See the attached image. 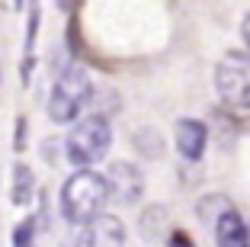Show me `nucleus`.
Segmentation results:
<instances>
[{
  "label": "nucleus",
  "instance_id": "obj_1",
  "mask_svg": "<svg viewBox=\"0 0 250 247\" xmlns=\"http://www.w3.org/2000/svg\"><path fill=\"white\" fill-rule=\"evenodd\" d=\"M109 202L106 177L96 170H74L61 186V215L71 225H90L103 215V205Z\"/></svg>",
  "mask_w": 250,
  "mask_h": 247
},
{
  "label": "nucleus",
  "instance_id": "obj_2",
  "mask_svg": "<svg viewBox=\"0 0 250 247\" xmlns=\"http://www.w3.org/2000/svg\"><path fill=\"white\" fill-rule=\"evenodd\" d=\"M93 96V84L90 74L81 65H67L61 67V74L55 77L52 93H48V119L55 125H67V122H81L83 106Z\"/></svg>",
  "mask_w": 250,
  "mask_h": 247
},
{
  "label": "nucleus",
  "instance_id": "obj_3",
  "mask_svg": "<svg viewBox=\"0 0 250 247\" xmlns=\"http://www.w3.org/2000/svg\"><path fill=\"white\" fill-rule=\"evenodd\" d=\"M112 145V125L106 116H83L81 122L71 129L64 148H67V160L77 170H93L96 160H103L106 151Z\"/></svg>",
  "mask_w": 250,
  "mask_h": 247
},
{
  "label": "nucleus",
  "instance_id": "obj_4",
  "mask_svg": "<svg viewBox=\"0 0 250 247\" xmlns=\"http://www.w3.org/2000/svg\"><path fill=\"white\" fill-rule=\"evenodd\" d=\"M215 90L221 103L234 109H250V55L247 51H228L215 65Z\"/></svg>",
  "mask_w": 250,
  "mask_h": 247
},
{
  "label": "nucleus",
  "instance_id": "obj_5",
  "mask_svg": "<svg viewBox=\"0 0 250 247\" xmlns=\"http://www.w3.org/2000/svg\"><path fill=\"white\" fill-rule=\"evenodd\" d=\"M103 177H106V186H109V199L119 205H135L145 193V177L128 160H112Z\"/></svg>",
  "mask_w": 250,
  "mask_h": 247
},
{
  "label": "nucleus",
  "instance_id": "obj_6",
  "mask_svg": "<svg viewBox=\"0 0 250 247\" xmlns=\"http://www.w3.org/2000/svg\"><path fill=\"white\" fill-rule=\"evenodd\" d=\"M74 247H125V225L119 215H100L81 228Z\"/></svg>",
  "mask_w": 250,
  "mask_h": 247
},
{
  "label": "nucleus",
  "instance_id": "obj_7",
  "mask_svg": "<svg viewBox=\"0 0 250 247\" xmlns=\"http://www.w3.org/2000/svg\"><path fill=\"white\" fill-rule=\"evenodd\" d=\"M215 247H250V228L237 209H221L215 215Z\"/></svg>",
  "mask_w": 250,
  "mask_h": 247
},
{
  "label": "nucleus",
  "instance_id": "obj_8",
  "mask_svg": "<svg viewBox=\"0 0 250 247\" xmlns=\"http://www.w3.org/2000/svg\"><path fill=\"white\" fill-rule=\"evenodd\" d=\"M208 145V125L202 119H180L177 122V151L186 160H199Z\"/></svg>",
  "mask_w": 250,
  "mask_h": 247
},
{
  "label": "nucleus",
  "instance_id": "obj_9",
  "mask_svg": "<svg viewBox=\"0 0 250 247\" xmlns=\"http://www.w3.org/2000/svg\"><path fill=\"white\" fill-rule=\"evenodd\" d=\"M10 196H13L16 205H29L32 196H36V177L26 164H16L13 167V189H10Z\"/></svg>",
  "mask_w": 250,
  "mask_h": 247
},
{
  "label": "nucleus",
  "instance_id": "obj_10",
  "mask_svg": "<svg viewBox=\"0 0 250 247\" xmlns=\"http://www.w3.org/2000/svg\"><path fill=\"white\" fill-rule=\"evenodd\" d=\"M167 247H196V244H192V238L186 231H173L167 238Z\"/></svg>",
  "mask_w": 250,
  "mask_h": 247
},
{
  "label": "nucleus",
  "instance_id": "obj_11",
  "mask_svg": "<svg viewBox=\"0 0 250 247\" xmlns=\"http://www.w3.org/2000/svg\"><path fill=\"white\" fill-rule=\"evenodd\" d=\"M241 36H244V45H247V55H250V10L244 13V22H241Z\"/></svg>",
  "mask_w": 250,
  "mask_h": 247
}]
</instances>
